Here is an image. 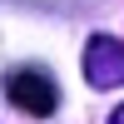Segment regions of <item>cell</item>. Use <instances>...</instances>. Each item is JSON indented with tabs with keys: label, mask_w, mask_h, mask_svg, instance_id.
Instances as JSON below:
<instances>
[{
	"label": "cell",
	"mask_w": 124,
	"mask_h": 124,
	"mask_svg": "<svg viewBox=\"0 0 124 124\" xmlns=\"http://www.w3.org/2000/svg\"><path fill=\"white\" fill-rule=\"evenodd\" d=\"M109 124H124V104H119V109H114V114H109Z\"/></svg>",
	"instance_id": "3"
},
{
	"label": "cell",
	"mask_w": 124,
	"mask_h": 124,
	"mask_svg": "<svg viewBox=\"0 0 124 124\" xmlns=\"http://www.w3.org/2000/svg\"><path fill=\"white\" fill-rule=\"evenodd\" d=\"M85 79L94 89H119L124 85V40L119 35H89V45H85Z\"/></svg>",
	"instance_id": "2"
},
{
	"label": "cell",
	"mask_w": 124,
	"mask_h": 124,
	"mask_svg": "<svg viewBox=\"0 0 124 124\" xmlns=\"http://www.w3.org/2000/svg\"><path fill=\"white\" fill-rule=\"evenodd\" d=\"M5 94H10L15 109H25V114H35V119L55 114V104H60V89H55V79H50L45 70H10L5 75Z\"/></svg>",
	"instance_id": "1"
}]
</instances>
